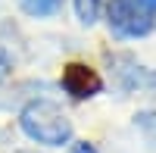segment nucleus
<instances>
[{
  "label": "nucleus",
  "mask_w": 156,
  "mask_h": 153,
  "mask_svg": "<svg viewBox=\"0 0 156 153\" xmlns=\"http://www.w3.org/2000/svg\"><path fill=\"white\" fill-rule=\"evenodd\" d=\"M19 128L25 137L44 147H62L72 141V122L53 100H31L19 112Z\"/></svg>",
  "instance_id": "1"
},
{
  "label": "nucleus",
  "mask_w": 156,
  "mask_h": 153,
  "mask_svg": "<svg viewBox=\"0 0 156 153\" xmlns=\"http://www.w3.org/2000/svg\"><path fill=\"white\" fill-rule=\"evenodd\" d=\"M109 28L119 37H144L153 28V16L137 6V0H112Z\"/></svg>",
  "instance_id": "2"
},
{
  "label": "nucleus",
  "mask_w": 156,
  "mask_h": 153,
  "mask_svg": "<svg viewBox=\"0 0 156 153\" xmlns=\"http://www.w3.org/2000/svg\"><path fill=\"white\" fill-rule=\"evenodd\" d=\"M62 91L72 94L75 100H84V97H94L103 91V78L84 62H69L62 69Z\"/></svg>",
  "instance_id": "3"
},
{
  "label": "nucleus",
  "mask_w": 156,
  "mask_h": 153,
  "mask_svg": "<svg viewBox=\"0 0 156 153\" xmlns=\"http://www.w3.org/2000/svg\"><path fill=\"white\" fill-rule=\"evenodd\" d=\"M19 6L28 12V16L44 19V16H53V12H59L62 0H19Z\"/></svg>",
  "instance_id": "4"
},
{
  "label": "nucleus",
  "mask_w": 156,
  "mask_h": 153,
  "mask_svg": "<svg viewBox=\"0 0 156 153\" xmlns=\"http://www.w3.org/2000/svg\"><path fill=\"white\" fill-rule=\"evenodd\" d=\"M100 9H103V0H75V12L84 25H94L100 19Z\"/></svg>",
  "instance_id": "5"
},
{
  "label": "nucleus",
  "mask_w": 156,
  "mask_h": 153,
  "mask_svg": "<svg viewBox=\"0 0 156 153\" xmlns=\"http://www.w3.org/2000/svg\"><path fill=\"white\" fill-rule=\"evenodd\" d=\"M9 72H12V59H9L6 50L0 47V81H6V78H9Z\"/></svg>",
  "instance_id": "6"
},
{
  "label": "nucleus",
  "mask_w": 156,
  "mask_h": 153,
  "mask_svg": "<svg viewBox=\"0 0 156 153\" xmlns=\"http://www.w3.org/2000/svg\"><path fill=\"white\" fill-rule=\"evenodd\" d=\"M137 6L144 9V12H150V16H153V12H156V0H137Z\"/></svg>",
  "instance_id": "7"
},
{
  "label": "nucleus",
  "mask_w": 156,
  "mask_h": 153,
  "mask_svg": "<svg viewBox=\"0 0 156 153\" xmlns=\"http://www.w3.org/2000/svg\"><path fill=\"white\" fill-rule=\"evenodd\" d=\"M72 153H97V147H94V144H75Z\"/></svg>",
  "instance_id": "8"
},
{
  "label": "nucleus",
  "mask_w": 156,
  "mask_h": 153,
  "mask_svg": "<svg viewBox=\"0 0 156 153\" xmlns=\"http://www.w3.org/2000/svg\"><path fill=\"white\" fill-rule=\"evenodd\" d=\"M19 153H34V150H19Z\"/></svg>",
  "instance_id": "9"
}]
</instances>
